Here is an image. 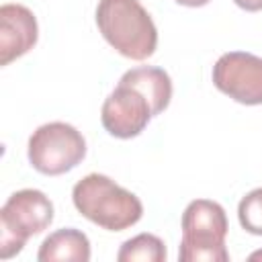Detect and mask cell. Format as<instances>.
Instances as JSON below:
<instances>
[{"instance_id": "obj_15", "label": "cell", "mask_w": 262, "mask_h": 262, "mask_svg": "<svg viewBox=\"0 0 262 262\" xmlns=\"http://www.w3.org/2000/svg\"><path fill=\"white\" fill-rule=\"evenodd\" d=\"M250 258H252V260H258V258H262V252H254Z\"/></svg>"}, {"instance_id": "obj_3", "label": "cell", "mask_w": 262, "mask_h": 262, "mask_svg": "<svg viewBox=\"0 0 262 262\" xmlns=\"http://www.w3.org/2000/svg\"><path fill=\"white\" fill-rule=\"evenodd\" d=\"M182 239L178 250L180 262H227L225 248L227 215L225 209L209 199L190 201L182 213Z\"/></svg>"}, {"instance_id": "obj_11", "label": "cell", "mask_w": 262, "mask_h": 262, "mask_svg": "<svg viewBox=\"0 0 262 262\" xmlns=\"http://www.w3.org/2000/svg\"><path fill=\"white\" fill-rule=\"evenodd\" d=\"M166 256H168L166 246L158 235L139 233V235L127 239L121 246V250L117 254V260L119 262H135V260H141V262H164Z\"/></svg>"}, {"instance_id": "obj_7", "label": "cell", "mask_w": 262, "mask_h": 262, "mask_svg": "<svg viewBox=\"0 0 262 262\" xmlns=\"http://www.w3.org/2000/svg\"><path fill=\"white\" fill-rule=\"evenodd\" d=\"M154 117L151 104L143 92L129 84H117L106 96L100 111L102 127L119 139L137 137Z\"/></svg>"}, {"instance_id": "obj_13", "label": "cell", "mask_w": 262, "mask_h": 262, "mask_svg": "<svg viewBox=\"0 0 262 262\" xmlns=\"http://www.w3.org/2000/svg\"><path fill=\"white\" fill-rule=\"evenodd\" d=\"M239 8L248 10V12H256V10H262V0H233Z\"/></svg>"}, {"instance_id": "obj_10", "label": "cell", "mask_w": 262, "mask_h": 262, "mask_svg": "<svg viewBox=\"0 0 262 262\" xmlns=\"http://www.w3.org/2000/svg\"><path fill=\"white\" fill-rule=\"evenodd\" d=\"M39 262L70 260V262H88L90 260V242L88 235L80 229L66 227L57 229L43 239L37 252Z\"/></svg>"}, {"instance_id": "obj_6", "label": "cell", "mask_w": 262, "mask_h": 262, "mask_svg": "<svg viewBox=\"0 0 262 262\" xmlns=\"http://www.w3.org/2000/svg\"><path fill=\"white\" fill-rule=\"evenodd\" d=\"M217 90L242 104H262V57L246 51L223 53L211 72Z\"/></svg>"}, {"instance_id": "obj_14", "label": "cell", "mask_w": 262, "mask_h": 262, "mask_svg": "<svg viewBox=\"0 0 262 262\" xmlns=\"http://www.w3.org/2000/svg\"><path fill=\"white\" fill-rule=\"evenodd\" d=\"M174 2H178V4H182V6L196 8V6H205V4H209L211 0H174Z\"/></svg>"}, {"instance_id": "obj_9", "label": "cell", "mask_w": 262, "mask_h": 262, "mask_svg": "<svg viewBox=\"0 0 262 262\" xmlns=\"http://www.w3.org/2000/svg\"><path fill=\"white\" fill-rule=\"evenodd\" d=\"M121 84H129L133 88H137L139 92H143L151 104V113L154 117L160 115L162 111L168 108L170 98H172V80L168 76V72H164L162 68H154V66H141V68H133L127 70L121 80Z\"/></svg>"}, {"instance_id": "obj_1", "label": "cell", "mask_w": 262, "mask_h": 262, "mask_svg": "<svg viewBox=\"0 0 262 262\" xmlns=\"http://www.w3.org/2000/svg\"><path fill=\"white\" fill-rule=\"evenodd\" d=\"M72 201L82 217L108 231H123L135 225L143 215V205L131 190L98 172L74 184Z\"/></svg>"}, {"instance_id": "obj_12", "label": "cell", "mask_w": 262, "mask_h": 262, "mask_svg": "<svg viewBox=\"0 0 262 262\" xmlns=\"http://www.w3.org/2000/svg\"><path fill=\"white\" fill-rule=\"evenodd\" d=\"M239 225L254 235H262V188L250 190L237 205Z\"/></svg>"}, {"instance_id": "obj_8", "label": "cell", "mask_w": 262, "mask_h": 262, "mask_svg": "<svg viewBox=\"0 0 262 262\" xmlns=\"http://www.w3.org/2000/svg\"><path fill=\"white\" fill-rule=\"evenodd\" d=\"M39 27L35 14L23 4L0 6V66H8L37 45Z\"/></svg>"}, {"instance_id": "obj_4", "label": "cell", "mask_w": 262, "mask_h": 262, "mask_svg": "<svg viewBox=\"0 0 262 262\" xmlns=\"http://www.w3.org/2000/svg\"><path fill=\"white\" fill-rule=\"evenodd\" d=\"M53 221V203L37 188H23L0 209V258L16 256L31 235L45 231Z\"/></svg>"}, {"instance_id": "obj_5", "label": "cell", "mask_w": 262, "mask_h": 262, "mask_svg": "<svg viewBox=\"0 0 262 262\" xmlns=\"http://www.w3.org/2000/svg\"><path fill=\"white\" fill-rule=\"evenodd\" d=\"M29 162L47 176H59L76 168L86 156L84 135L70 123L53 121L37 127L29 137Z\"/></svg>"}, {"instance_id": "obj_2", "label": "cell", "mask_w": 262, "mask_h": 262, "mask_svg": "<svg viewBox=\"0 0 262 262\" xmlns=\"http://www.w3.org/2000/svg\"><path fill=\"white\" fill-rule=\"evenodd\" d=\"M96 27L123 57L143 61L158 47V29L139 0H100Z\"/></svg>"}]
</instances>
